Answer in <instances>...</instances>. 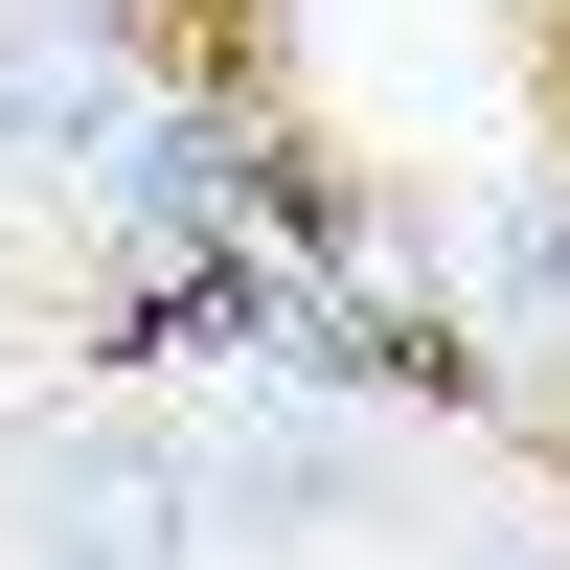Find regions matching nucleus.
<instances>
[{"label": "nucleus", "instance_id": "1", "mask_svg": "<svg viewBox=\"0 0 570 570\" xmlns=\"http://www.w3.org/2000/svg\"><path fill=\"white\" fill-rule=\"evenodd\" d=\"M23 570H228L206 434H46L23 456Z\"/></svg>", "mask_w": 570, "mask_h": 570}, {"label": "nucleus", "instance_id": "2", "mask_svg": "<svg viewBox=\"0 0 570 570\" xmlns=\"http://www.w3.org/2000/svg\"><path fill=\"white\" fill-rule=\"evenodd\" d=\"M137 115V23L115 0H23L0 23V183H91Z\"/></svg>", "mask_w": 570, "mask_h": 570}, {"label": "nucleus", "instance_id": "3", "mask_svg": "<svg viewBox=\"0 0 570 570\" xmlns=\"http://www.w3.org/2000/svg\"><path fill=\"white\" fill-rule=\"evenodd\" d=\"M91 206H115L137 252H228V228H252V115H228V91H137L115 160H91Z\"/></svg>", "mask_w": 570, "mask_h": 570}, {"label": "nucleus", "instance_id": "4", "mask_svg": "<svg viewBox=\"0 0 570 570\" xmlns=\"http://www.w3.org/2000/svg\"><path fill=\"white\" fill-rule=\"evenodd\" d=\"M206 480H228V548H320V525H343V502H365V456L320 434L297 389H252V411H228V434H206Z\"/></svg>", "mask_w": 570, "mask_h": 570}, {"label": "nucleus", "instance_id": "5", "mask_svg": "<svg viewBox=\"0 0 570 570\" xmlns=\"http://www.w3.org/2000/svg\"><path fill=\"white\" fill-rule=\"evenodd\" d=\"M480 297L525 320V343H570V183H548V160H525V183L480 206Z\"/></svg>", "mask_w": 570, "mask_h": 570}, {"label": "nucleus", "instance_id": "6", "mask_svg": "<svg viewBox=\"0 0 570 570\" xmlns=\"http://www.w3.org/2000/svg\"><path fill=\"white\" fill-rule=\"evenodd\" d=\"M480 570H570V548H548V525H502V548H480Z\"/></svg>", "mask_w": 570, "mask_h": 570}]
</instances>
